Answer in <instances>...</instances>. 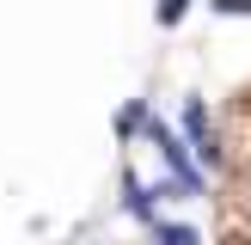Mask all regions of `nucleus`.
Here are the masks:
<instances>
[{"label":"nucleus","instance_id":"f257e3e1","mask_svg":"<svg viewBox=\"0 0 251 245\" xmlns=\"http://www.w3.org/2000/svg\"><path fill=\"white\" fill-rule=\"evenodd\" d=\"M153 239H159V245H196V233H190V227H172V220H166V227H153Z\"/></svg>","mask_w":251,"mask_h":245},{"label":"nucleus","instance_id":"f03ea898","mask_svg":"<svg viewBox=\"0 0 251 245\" xmlns=\"http://www.w3.org/2000/svg\"><path fill=\"white\" fill-rule=\"evenodd\" d=\"M184 6H190V0H159V24H178Z\"/></svg>","mask_w":251,"mask_h":245},{"label":"nucleus","instance_id":"7ed1b4c3","mask_svg":"<svg viewBox=\"0 0 251 245\" xmlns=\"http://www.w3.org/2000/svg\"><path fill=\"white\" fill-rule=\"evenodd\" d=\"M141 122H147V110H141V104H129V110H123V135H135Z\"/></svg>","mask_w":251,"mask_h":245},{"label":"nucleus","instance_id":"20e7f679","mask_svg":"<svg viewBox=\"0 0 251 245\" xmlns=\"http://www.w3.org/2000/svg\"><path fill=\"white\" fill-rule=\"evenodd\" d=\"M215 12H233V19H245V12H251V0H215Z\"/></svg>","mask_w":251,"mask_h":245}]
</instances>
